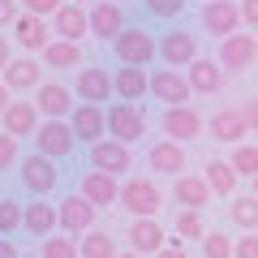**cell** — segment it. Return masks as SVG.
<instances>
[{
  "label": "cell",
  "mask_w": 258,
  "mask_h": 258,
  "mask_svg": "<svg viewBox=\"0 0 258 258\" xmlns=\"http://www.w3.org/2000/svg\"><path fill=\"white\" fill-rule=\"evenodd\" d=\"M120 207L134 220H155L159 207H164V189L147 176H129V181H120Z\"/></svg>",
  "instance_id": "1"
},
{
  "label": "cell",
  "mask_w": 258,
  "mask_h": 258,
  "mask_svg": "<svg viewBox=\"0 0 258 258\" xmlns=\"http://www.w3.org/2000/svg\"><path fill=\"white\" fill-rule=\"evenodd\" d=\"M112 52H116V60L129 64V69H147L151 60H159V39L151 35L147 26H125V35L112 43Z\"/></svg>",
  "instance_id": "2"
},
{
  "label": "cell",
  "mask_w": 258,
  "mask_h": 258,
  "mask_svg": "<svg viewBox=\"0 0 258 258\" xmlns=\"http://www.w3.org/2000/svg\"><path fill=\"white\" fill-rule=\"evenodd\" d=\"M159 60L164 69H189L198 60V35H189L185 26H168L159 35Z\"/></svg>",
  "instance_id": "3"
},
{
  "label": "cell",
  "mask_w": 258,
  "mask_h": 258,
  "mask_svg": "<svg viewBox=\"0 0 258 258\" xmlns=\"http://www.w3.org/2000/svg\"><path fill=\"white\" fill-rule=\"evenodd\" d=\"M108 112V138H116V142H138V138H147V112L138 108V103H112V108H103Z\"/></svg>",
  "instance_id": "4"
},
{
  "label": "cell",
  "mask_w": 258,
  "mask_h": 258,
  "mask_svg": "<svg viewBox=\"0 0 258 258\" xmlns=\"http://www.w3.org/2000/svg\"><path fill=\"white\" fill-rule=\"evenodd\" d=\"M215 60H220L224 74H241V69H249V64L258 60V35H249V30L228 35L220 43V52H215Z\"/></svg>",
  "instance_id": "5"
},
{
  "label": "cell",
  "mask_w": 258,
  "mask_h": 258,
  "mask_svg": "<svg viewBox=\"0 0 258 258\" xmlns=\"http://www.w3.org/2000/svg\"><path fill=\"white\" fill-rule=\"evenodd\" d=\"M18 172H22V185H26V194L30 198H47V194L56 189V181H60V172H56V159H47V155H26L18 164Z\"/></svg>",
  "instance_id": "6"
},
{
  "label": "cell",
  "mask_w": 258,
  "mask_h": 258,
  "mask_svg": "<svg viewBox=\"0 0 258 258\" xmlns=\"http://www.w3.org/2000/svg\"><path fill=\"white\" fill-rule=\"evenodd\" d=\"M151 95H155L164 108H189L194 99V86L181 69H155L151 74Z\"/></svg>",
  "instance_id": "7"
},
{
  "label": "cell",
  "mask_w": 258,
  "mask_h": 258,
  "mask_svg": "<svg viewBox=\"0 0 258 258\" xmlns=\"http://www.w3.org/2000/svg\"><path fill=\"white\" fill-rule=\"evenodd\" d=\"M78 138H74V125L69 120H43L35 134V151L47 159H64V155H74Z\"/></svg>",
  "instance_id": "8"
},
{
  "label": "cell",
  "mask_w": 258,
  "mask_h": 258,
  "mask_svg": "<svg viewBox=\"0 0 258 258\" xmlns=\"http://www.w3.org/2000/svg\"><path fill=\"white\" fill-rule=\"evenodd\" d=\"M95 215H99V207H95L91 198L69 194V198L60 203V232H69V237H86V232L95 228Z\"/></svg>",
  "instance_id": "9"
},
{
  "label": "cell",
  "mask_w": 258,
  "mask_h": 258,
  "mask_svg": "<svg viewBox=\"0 0 258 258\" xmlns=\"http://www.w3.org/2000/svg\"><path fill=\"white\" fill-rule=\"evenodd\" d=\"M52 22L47 18H35V13L22 9V18L13 22V43L22 47V52H47V43H52Z\"/></svg>",
  "instance_id": "10"
},
{
  "label": "cell",
  "mask_w": 258,
  "mask_h": 258,
  "mask_svg": "<svg viewBox=\"0 0 258 258\" xmlns=\"http://www.w3.org/2000/svg\"><path fill=\"white\" fill-rule=\"evenodd\" d=\"M74 95L82 103H95V108H99V103H108L112 95V74L108 69H103V64H82V69H78V86H74Z\"/></svg>",
  "instance_id": "11"
},
{
  "label": "cell",
  "mask_w": 258,
  "mask_h": 258,
  "mask_svg": "<svg viewBox=\"0 0 258 258\" xmlns=\"http://www.w3.org/2000/svg\"><path fill=\"white\" fill-rule=\"evenodd\" d=\"M35 108H39V116H43V120H69L78 103H74V91H69V86L43 82L35 91Z\"/></svg>",
  "instance_id": "12"
},
{
  "label": "cell",
  "mask_w": 258,
  "mask_h": 258,
  "mask_svg": "<svg viewBox=\"0 0 258 258\" xmlns=\"http://www.w3.org/2000/svg\"><path fill=\"white\" fill-rule=\"evenodd\" d=\"M129 164H134V155H129V147L116 142V138H103V142L91 147V168H95V172H108V176L120 181V176L129 172Z\"/></svg>",
  "instance_id": "13"
},
{
  "label": "cell",
  "mask_w": 258,
  "mask_h": 258,
  "mask_svg": "<svg viewBox=\"0 0 258 258\" xmlns=\"http://www.w3.org/2000/svg\"><path fill=\"white\" fill-rule=\"evenodd\" d=\"M69 125H74V138L86 142V147H95V142L108 138V112L95 108V103H78L74 116H69Z\"/></svg>",
  "instance_id": "14"
},
{
  "label": "cell",
  "mask_w": 258,
  "mask_h": 258,
  "mask_svg": "<svg viewBox=\"0 0 258 258\" xmlns=\"http://www.w3.org/2000/svg\"><path fill=\"white\" fill-rule=\"evenodd\" d=\"M86 13H91V35L95 39L116 43V39L125 35V13H120V5H112V0H95Z\"/></svg>",
  "instance_id": "15"
},
{
  "label": "cell",
  "mask_w": 258,
  "mask_h": 258,
  "mask_svg": "<svg viewBox=\"0 0 258 258\" xmlns=\"http://www.w3.org/2000/svg\"><path fill=\"white\" fill-rule=\"evenodd\" d=\"M159 129H164V138L172 142H194L198 134H203V116L194 108H164V116H159Z\"/></svg>",
  "instance_id": "16"
},
{
  "label": "cell",
  "mask_w": 258,
  "mask_h": 258,
  "mask_svg": "<svg viewBox=\"0 0 258 258\" xmlns=\"http://www.w3.org/2000/svg\"><path fill=\"white\" fill-rule=\"evenodd\" d=\"M203 30H207V35H220V43L228 35H237V30H241V5H232V0L203 5Z\"/></svg>",
  "instance_id": "17"
},
{
  "label": "cell",
  "mask_w": 258,
  "mask_h": 258,
  "mask_svg": "<svg viewBox=\"0 0 258 258\" xmlns=\"http://www.w3.org/2000/svg\"><path fill=\"white\" fill-rule=\"evenodd\" d=\"M147 168H151V172H159V176H185V147H181V142H172V138L151 142Z\"/></svg>",
  "instance_id": "18"
},
{
  "label": "cell",
  "mask_w": 258,
  "mask_h": 258,
  "mask_svg": "<svg viewBox=\"0 0 258 258\" xmlns=\"http://www.w3.org/2000/svg\"><path fill=\"white\" fill-rule=\"evenodd\" d=\"M125 241H129V249L134 254H142V258H155L159 249L168 245V232H164V224L159 220H134L129 224V232H125Z\"/></svg>",
  "instance_id": "19"
},
{
  "label": "cell",
  "mask_w": 258,
  "mask_h": 258,
  "mask_svg": "<svg viewBox=\"0 0 258 258\" xmlns=\"http://www.w3.org/2000/svg\"><path fill=\"white\" fill-rule=\"evenodd\" d=\"M78 194H82V198H91L99 211H103V207H120V181H116V176H108V172H95V168L82 176Z\"/></svg>",
  "instance_id": "20"
},
{
  "label": "cell",
  "mask_w": 258,
  "mask_h": 258,
  "mask_svg": "<svg viewBox=\"0 0 258 258\" xmlns=\"http://www.w3.org/2000/svg\"><path fill=\"white\" fill-rule=\"evenodd\" d=\"M52 35L64 39V43H82V39L91 35V13H86L82 5H64L52 18Z\"/></svg>",
  "instance_id": "21"
},
{
  "label": "cell",
  "mask_w": 258,
  "mask_h": 258,
  "mask_svg": "<svg viewBox=\"0 0 258 258\" xmlns=\"http://www.w3.org/2000/svg\"><path fill=\"white\" fill-rule=\"evenodd\" d=\"M0 120H5V134L18 138V142H22V138H35L39 125H43V120H39V108H35V103H26V99H13L9 112H5Z\"/></svg>",
  "instance_id": "22"
},
{
  "label": "cell",
  "mask_w": 258,
  "mask_h": 258,
  "mask_svg": "<svg viewBox=\"0 0 258 258\" xmlns=\"http://www.w3.org/2000/svg\"><path fill=\"white\" fill-rule=\"evenodd\" d=\"M207 129H211L215 142H228V147H241V142H245V134H249L241 108H220L211 120H207Z\"/></svg>",
  "instance_id": "23"
},
{
  "label": "cell",
  "mask_w": 258,
  "mask_h": 258,
  "mask_svg": "<svg viewBox=\"0 0 258 258\" xmlns=\"http://www.w3.org/2000/svg\"><path fill=\"white\" fill-rule=\"evenodd\" d=\"M112 91H116L120 103H138L151 95V74L147 69H129V64H120L116 74H112Z\"/></svg>",
  "instance_id": "24"
},
{
  "label": "cell",
  "mask_w": 258,
  "mask_h": 258,
  "mask_svg": "<svg viewBox=\"0 0 258 258\" xmlns=\"http://www.w3.org/2000/svg\"><path fill=\"white\" fill-rule=\"evenodd\" d=\"M172 198H176V207H181V211H203V207L211 203V185H207V176L185 172V176H176Z\"/></svg>",
  "instance_id": "25"
},
{
  "label": "cell",
  "mask_w": 258,
  "mask_h": 258,
  "mask_svg": "<svg viewBox=\"0 0 258 258\" xmlns=\"http://www.w3.org/2000/svg\"><path fill=\"white\" fill-rule=\"evenodd\" d=\"M56 228H60V207L43 203V198H30L26 203V232L47 241V237H56Z\"/></svg>",
  "instance_id": "26"
},
{
  "label": "cell",
  "mask_w": 258,
  "mask_h": 258,
  "mask_svg": "<svg viewBox=\"0 0 258 258\" xmlns=\"http://www.w3.org/2000/svg\"><path fill=\"white\" fill-rule=\"evenodd\" d=\"M39 69H43V64H39L35 56H13V64L0 78H5L9 91H39V86H43V74H39Z\"/></svg>",
  "instance_id": "27"
},
{
  "label": "cell",
  "mask_w": 258,
  "mask_h": 258,
  "mask_svg": "<svg viewBox=\"0 0 258 258\" xmlns=\"http://www.w3.org/2000/svg\"><path fill=\"white\" fill-rule=\"evenodd\" d=\"M185 78H189L194 95H220V91H224V69H220V60H207V56H198V60L185 69Z\"/></svg>",
  "instance_id": "28"
},
{
  "label": "cell",
  "mask_w": 258,
  "mask_h": 258,
  "mask_svg": "<svg viewBox=\"0 0 258 258\" xmlns=\"http://www.w3.org/2000/svg\"><path fill=\"white\" fill-rule=\"evenodd\" d=\"M203 176H207V185H211V194L215 198H237V168L228 164V159H207V168H203Z\"/></svg>",
  "instance_id": "29"
},
{
  "label": "cell",
  "mask_w": 258,
  "mask_h": 258,
  "mask_svg": "<svg viewBox=\"0 0 258 258\" xmlns=\"http://www.w3.org/2000/svg\"><path fill=\"white\" fill-rule=\"evenodd\" d=\"M228 220L237 224L241 232H258V198L254 194H237L228 207Z\"/></svg>",
  "instance_id": "30"
},
{
  "label": "cell",
  "mask_w": 258,
  "mask_h": 258,
  "mask_svg": "<svg viewBox=\"0 0 258 258\" xmlns=\"http://www.w3.org/2000/svg\"><path fill=\"white\" fill-rule=\"evenodd\" d=\"M78 60H82L78 43H64V39H52L47 52H43V64H47V69H78Z\"/></svg>",
  "instance_id": "31"
},
{
  "label": "cell",
  "mask_w": 258,
  "mask_h": 258,
  "mask_svg": "<svg viewBox=\"0 0 258 258\" xmlns=\"http://www.w3.org/2000/svg\"><path fill=\"white\" fill-rule=\"evenodd\" d=\"M13 232H26V203L0 198V237H13Z\"/></svg>",
  "instance_id": "32"
},
{
  "label": "cell",
  "mask_w": 258,
  "mask_h": 258,
  "mask_svg": "<svg viewBox=\"0 0 258 258\" xmlns=\"http://www.w3.org/2000/svg\"><path fill=\"white\" fill-rule=\"evenodd\" d=\"M120 249H116V241H112V232H103V228H91L82 237V258H116Z\"/></svg>",
  "instance_id": "33"
},
{
  "label": "cell",
  "mask_w": 258,
  "mask_h": 258,
  "mask_svg": "<svg viewBox=\"0 0 258 258\" xmlns=\"http://www.w3.org/2000/svg\"><path fill=\"white\" fill-rule=\"evenodd\" d=\"M172 228H176V237H181V241H198V245H203V237H207L203 211H176Z\"/></svg>",
  "instance_id": "34"
},
{
  "label": "cell",
  "mask_w": 258,
  "mask_h": 258,
  "mask_svg": "<svg viewBox=\"0 0 258 258\" xmlns=\"http://www.w3.org/2000/svg\"><path fill=\"white\" fill-rule=\"evenodd\" d=\"M43 258H82V241L69 237V232H56V237L43 241V249H39Z\"/></svg>",
  "instance_id": "35"
},
{
  "label": "cell",
  "mask_w": 258,
  "mask_h": 258,
  "mask_svg": "<svg viewBox=\"0 0 258 258\" xmlns=\"http://www.w3.org/2000/svg\"><path fill=\"white\" fill-rule=\"evenodd\" d=\"M228 164L237 168V176H249V181H254V176H258V147H249V142H241V147H232Z\"/></svg>",
  "instance_id": "36"
},
{
  "label": "cell",
  "mask_w": 258,
  "mask_h": 258,
  "mask_svg": "<svg viewBox=\"0 0 258 258\" xmlns=\"http://www.w3.org/2000/svg\"><path fill=\"white\" fill-rule=\"evenodd\" d=\"M232 249H237V241H232V237H224L220 228L203 237V258H232Z\"/></svg>",
  "instance_id": "37"
},
{
  "label": "cell",
  "mask_w": 258,
  "mask_h": 258,
  "mask_svg": "<svg viewBox=\"0 0 258 258\" xmlns=\"http://www.w3.org/2000/svg\"><path fill=\"white\" fill-rule=\"evenodd\" d=\"M142 5H147L151 18H159V22H176V18L185 13V5H189V0H142Z\"/></svg>",
  "instance_id": "38"
},
{
  "label": "cell",
  "mask_w": 258,
  "mask_h": 258,
  "mask_svg": "<svg viewBox=\"0 0 258 258\" xmlns=\"http://www.w3.org/2000/svg\"><path fill=\"white\" fill-rule=\"evenodd\" d=\"M22 9L35 13V18H56L64 9V0H22Z\"/></svg>",
  "instance_id": "39"
},
{
  "label": "cell",
  "mask_w": 258,
  "mask_h": 258,
  "mask_svg": "<svg viewBox=\"0 0 258 258\" xmlns=\"http://www.w3.org/2000/svg\"><path fill=\"white\" fill-rule=\"evenodd\" d=\"M13 164H22V159H18V138L0 134V172H9Z\"/></svg>",
  "instance_id": "40"
},
{
  "label": "cell",
  "mask_w": 258,
  "mask_h": 258,
  "mask_svg": "<svg viewBox=\"0 0 258 258\" xmlns=\"http://www.w3.org/2000/svg\"><path fill=\"white\" fill-rule=\"evenodd\" d=\"M18 18H22V0H0V30H13Z\"/></svg>",
  "instance_id": "41"
},
{
  "label": "cell",
  "mask_w": 258,
  "mask_h": 258,
  "mask_svg": "<svg viewBox=\"0 0 258 258\" xmlns=\"http://www.w3.org/2000/svg\"><path fill=\"white\" fill-rule=\"evenodd\" d=\"M232 258H258V232H241L237 237V249Z\"/></svg>",
  "instance_id": "42"
},
{
  "label": "cell",
  "mask_w": 258,
  "mask_h": 258,
  "mask_svg": "<svg viewBox=\"0 0 258 258\" xmlns=\"http://www.w3.org/2000/svg\"><path fill=\"white\" fill-rule=\"evenodd\" d=\"M241 22L249 30H258V0H241Z\"/></svg>",
  "instance_id": "43"
},
{
  "label": "cell",
  "mask_w": 258,
  "mask_h": 258,
  "mask_svg": "<svg viewBox=\"0 0 258 258\" xmlns=\"http://www.w3.org/2000/svg\"><path fill=\"white\" fill-rule=\"evenodd\" d=\"M241 116H245V125H249V134H258V95H254V99L245 103V108H241Z\"/></svg>",
  "instance_id": "44"
},
{
  "label": "cell",
  "mask_w": 258,
  "mask_h": 258,
  "mask_svg": "<svg viewBox=\"0 0 258 258\" xmlns=\"http://www.w3.org/2000/svg\"><path fill=\"white\" fill-rule=\"evenodd\" d=\"M155 258H189V254H185V245H181V241H168V245L159 249Z\"/></svg>",
  "instance_id": "45"
},
{
  "label": "cell",
  "mask_w": 258,
  "mask_h": 258,
  "mask_svg": "<svg viewBox=\"0 0 258 258\" xmlns=\"http://www.w3.org/2000/svg\"><path fill=\"white\" fill-rule=\"evenodd\" d=\"M0 258H22V249H18L13 237H0Z\"/></svg>",
  "instance_id": "46"
},
{
  "label": "cell",
  "mask_w": 258,
  "mask_h": 258,
  "mask_svg": "<svg viewBox=\"0 0 258 258\" xmlns=\"http://www.w3.org/2000/svg\"><path fill=\"white\" fill-rule=\"evenodd\" d=\"M9 64H13V56H9V35H0V74H5Z\"/></svg>",
  "instance_id": "47"
},
{
  "label": "cell",
  "mask_w": 258,
  "mask_h": 258,
  "mask_svg": "<svg viewBox=\"0 0 258 258\" xmlns=\"http://www.w3.org/2000/svg\"><path fill=\"white\" fill-rule=\"evenodd\" d=\"M9 95H13V91H9V86H5V78H0V116H5V112H9V103H13Z\"/></svg>",
  "instance_id": "48"
},
{
  "label": "cell",
  "mask_w": 258,
  "mask_h": 258,
  "mask_svg": "<svg viewBox=\"0 0 258 258\" xmlns=\"http://www.w3.org/2000/svg\"><path fill=\"white\" fill-rule=\"evenodd\" d=\"M116 258H142V254H134V249H125V254H116Z\"/></svg>",
  "instance_id": "49"
},
{
  "label": "cell",
  "mask_w": 258,
  "mask_h": 258,
  "mask_svg": "<svg viewBox=\"0 0 258 258\" xmlns=\"http://www.w3.org/2000/svg\"><path fill=\"white\" fill-rule=\"evenodd\" d=\"M249 185H254V189H249V194H254V198H258V176H254V181H249Z\"/></svg>",
  "instance_id": "50"
},
{
  "label": "cell",
  "mask_w": 258,
  "mask_h": 258,
  "mask_svg": "<svg viewBox=\"0 0 258 258\" xmlns=\"http://www.w3.org/2000/svg\"><path fill=\"white\" fill-rule=\"evenodd\" d=\"M22 258H43V254H22Z\"/></svg>",
  "instance_id": "51"
},
{
  "label": "cell",
  "mask_w": 258,
  "mask_h": 258,
  "mask_svg": "<svg viewBox=\"0 0 258 258\" xmlns=\"http://www.w3.org/2000/svg\"><path fill=\"white\" fill-rule=\"evenodd\" d=\"M112 5H125V0H112Z\"/></svg>",
  "instance_id": "52"
},
{
  "label": "cell",
  "mask_w": 258,
  "mask_h": 258,
  "mask_svg": "<svg viewBox=\"0 0 258 258\" xmlns=\"http://www.w3.org/2000/svg\"><path fill=\"white\" fill-rule=\"evenodd\" d=\"M203 5H215V0H203Z\"/></svg>",
  "instance_id": "53"
}]
</instances>
